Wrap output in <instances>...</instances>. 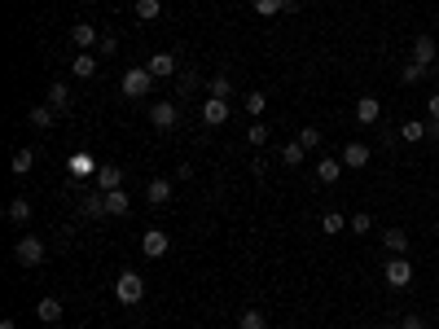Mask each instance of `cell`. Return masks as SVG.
I'll use <instances>...</instances> for the list:
<instances>
[{"instance_id": "cell-28", "label": "cell", "mask_w": 439, "mask_h": 329, "mask_svg": "<svg viewBox=\"0 0 439 329\" xmlns=\"http://www.w3.org/2000/svg\"><path fill=\"white\" fill-rule=\"evenodd\" d=\"M303 158H307V150L299 141H290V145H281V162L286 167H303Z\"/></svg>"}, {"instance_id": "cell-13", "label": "cell", "mask_w": 439, "mask_h": 329, "mask_svg": "<svg viewBox=\"0 0 439 329\" xmlns=\"http://www.w3.org/2000/svg\"><path fill=\"white\" fill-rule=\"evenodd\" d=\"M27 123H31V127H40V132H48V127L57 123V110L48 106V102H44V106H31V110H27Z\"/></svg>"}, {"instance_id": "cell-23", "label": "cell", "mask_w": 439, "mask_h": 329, "mask_svg": "<svg viewBox=\"0 0 439 329\" xmlns=\"http://www.w3.org/2000/svg\"><path fill=\"white\" fill-rule=\"evenodd\" d=\"M31 167H36V154H31V150H13L9 172H13V176H31Z\"/></svg>"}, {"instance_id": "cell-42", "label": "cell", "mask_w": 439, "mask_h": 329, "mask_svg": "<svg viewBox=\"0 0 439 329\" xmlns=\"http://www.w3.org/2000/svg\"><path fill=\"white\" fill-rule=\"evenodd\" d=\"M426 141H439V119H426Z\"/></svg>"}, {"instance_id": "cell-26", "label": "cell", "mask_w": 439, "mask_h": 329, "mask_svg": "<svg viewBox=\"0 0 439 329\" xmlns=\"http://www.w3.org/2000/svg\"><path fill=\"white\" fill-rule=\"evenodd\" d=\"M237 329H268V316H264L259 307H246V312L237 316Z\"/></svg>"}, {"instance_id": "cell-34", "label": "cell", "mask_w": 439, "mask_h": 329, "mask_svg": "<svg viewBox=\"0 0 439 329\" xmlns=\"http://www.w3.org/2000/svg\"><path fill=\"white\" fill-rule=\"evenodd\" d=\"M246 110H251V114H264V110H268V97H264V92H246Z\"/></svg>"}, {"instance_id": "cell-41", "label": "cell", "mask_w": 439, "mask_h": 329, "mask_svg": "<svg viewBox=\"0 0 439 329\" xmlns=\"http://www.w3.org/2000/svg\"><path fill=\"white\" fill-rule=\"evenodd\" d=\"M426 114H431V119H439V92L426 97Z\"/></svg>"}, {"instance_id": "cell-7", "label": "cell", "mask_w": 439, "mask_h": 329, "mask_svg": "<svg viewBox=\"0 0 439 329\" xmlns=\"http://www.w3.org/2000/svg\"><path fill=\"white\" fill-rule=\"evenodd\" d=\"M224 119H229V102H224V97H207V102H202V123L220 127Z\"/></svg>"}, {"instance_id": "cell-15", "label": "cell", "mask_w": 439, "mask_h": 329, "mask_svg": "<svg viewBox=\"0 0 439 329\" xmlns=\"http://www.w3.org/2000/svg\"><path fill=\"white\" fill-rule=\"evenodd\" d=\"M145 71H150L154 79H172L176 75V57L172 53H154L150 62H145Z\"/></svg>"}, {"instance_id": "cell-24", "label": "cell", "mask_w": 439, "mask_h": 329, "mask_svg": "<svg viewBox=\"0 0 439 329\" xmlns=\"http://www.w3.org/2000/svg\"><path fill=\"white\" fill-rule=\"evenodd\" d=\"M106 206H110V216H127V211H132V197H127L123 189H110L106 193Z\"/></svg>"}, {"instance_id": "cell-14", "label": "cell", "mask_w": 439, "mask_h": 329, "mask_svg": "<svg viewBox=\"0 0 439 329\" xmlns=\"http://www.w3.org/2000/svg\"><path fill=\"white\" fill-rule=\"evenodd\" d=\"M36 316H40L44 325H57V321H62V299H57V294H44V299L36 303Z\"/></svg>"}, {"instance_id": "cell-6", "label": "cell", "mask_w": 439, "mask_h": 329, "mask_svg": "<svg viewBox=\"0 0 439 329\" xmlns=\"http://www.w3.org/2000/svg\"><path fill=\"white\" fill-rule=\"evenodd\" d=\"M356 123H361V127L382 123V102H378V97H356Z\"/></svg>"}, {"instance_id": "cell-38", "label": "cell", "mask_w": 439, "mask_h": 329, "mask_svg": "<svg viewBox=\"0 0 439 329\" xmlns=\"http://www.w3.org/2000/svg\"><path fill=\"white\" fill-rule=\"evenodd\" d=\"M97 48H102V57H115L119 53V40L115 36H102V44H97Z\"/></svg>"}, {"instance_id": "cell-9", "label": "cell", "mask_w": 439, "mask_h": 329, "mask_svg": "<svg viewBox=\"0 0 439 329\" xmlns=\"http://www.w3.org/2000/svg\"><path fill=\"white\" fill-rule=\"evenodd\" d=\"M369 158H373V150L365 141H347L343 145V167H369Z\"/></svg>"}, {"instance_id": "cell-8", "label": "cell", "mask_w": 439, "mask_h": 329, "mask_svg": "<svg viewBox=\"0 0 439 329\" xmlns=\"http://www.w3.org/2000/svg\"><path fill=\"white\" fill-rule=\"evenodd\" d=\"M167 233H162V228H150V233H145L141 237V251H145V259H162V255H167Z\"/></svg>"}, {"instance_id": "cell-20", "label": "cell", "mask_w": 439, "mask_h": 329, "mask_svg": "<svg viewBox=\"0 0 439 329\" xmlns=\"http://www.w3.org/2000/svg\"><path fill=\"white\" fill-rule=\"evenodd\" d=\"M338 176H343V158H321L316 162V180L321 185H334Z\"/></svg>"}, {"instance_id": "cell-10", "label": "cell", "mask_w": 439, "mask_h": 329, "mask_svg": "<svg viewBox=\"0 0 439 329\" xmlns=\"http://www.w3.org/2000/svg\"><path fill=\"white\" fill-rule=\"evenodd\" d=\"M145 202H150V206H167L172 202V180L167 176L150 180V185H145Z\"/></svg>"}, {"instance_id": "cell-33", "label": "cell", "mask_w": 439, "mask_h": 329, "mask_svg": "<svg viewBox=\"0 0 439 329\" xmlns=\"http://www.w3.org/2000/svg\"><path fill=\"white\" fill-rule=\"evenodd\" d=\"M295 141L303 145V150H316V145H321V132H316V127H303V132H299Z\"/></svg>"}, {"instance_id": "cell-11", "label": "cell", "mask_w": 439, "mask_h": 329, "mask_svg": "<svg viewBox=\"0 0 439 329\" xmlns=\"http://www.w3.org/2000/svg\"><path fill=\"white\" fill-rule=\"evenodd\" d=\"M110 189H123V167H115V162L97 167V193H110Z\"/></svg>"}, {"instance_id": "cell-12", "label": "cell", "mask_w": 439, "mask_h": 329, "mask_svg": "<svg viewBox=\"0 0 439 329\" xmlns=\"http://www.w3.org/2000/svg\"><path fill=\"white\" fill-rule=\"evenodd\" d=\"M435 57H439V44H435V36H417V40H413V62H421V66H435Z\"/></svg>"}, {"instance_id": "cell-18", "label": "cell", "mask_w": 439, "mask_h": 329, "mask_svg": "<svg viewBox=\"0 0 439 329\" xmlns=\"http://www.w3.org/2000/svg\"><path fill=\"white\" fill-rule=\"evenodd\" d=\"M71 71H75L79 79H92V75H97V57L88 53V48H79V53L71 57Z\"/></svg>"}, {"instance_id": "cell-4", "label": "cell", "mask_w": 439, "mask_h": 329, "mask_svg": "<svg viewBox=\"0 0 439 329\" xmlns=\"http://www.w3.org/2000/svg\"><path fill=\"white\" fill-rule=\"evenodd\" d=\"M150 88H154V75L145 71V66L123 71V97H150Z\"/></svg>"}, {"instance_id": "cell-22", "label": "cell", "mask_w": 439, "mask_h": 329, "mask_svg": "<svg viewBox=\"0 0 439 329\" xmlns=\"http://www.w3.org/2000/svg\"><path fill=\"white\" fill-rule=\"evenodd\" d=\"M5 216H9V224H27L31 220V202H27V197H9Z\"/></svg>"}, {"instance_id": "cell-35", "label": "cell", "mask_w": 439, "mask_h": 329, "mask_svg": "<svg viewBox=\"0 0 439 329\" xmlns=\"http://www.w3.org/2000/svg\"><path fill=\"white\" fill-rule=\"evenodd\" d=\"M246 141H251V145H268V127H264V123H251V127H246Z\"/></svg>"}, {"instance_id": "cell-30", "label": "cell", "mask_w": 439, "mask_h": 329, "mask_svg": "<svg viewBox=\"0 0 439 329\" xmlns=\"http://www.w3.org/2000/svg\"><path fill=\"white\" fill-rule=\"evenodd\" d=\"M400 141H409V145H417V141H426V123L421 119H409L400 127Z\"/></svg>"}, {"instance_id": "cell-32", "label": "cell", "mask_w": 439, "mask_h": 329, "mask_svg": "<svg viewBox=\"0 0 439 329\" xmlns=\"http://www.w3.org/2000/svg\"><path fill=\"white\" fill-rule=\"evenodd\" d=\"M321 233H343V211H325V216H321Z\"/></svg>"}, {"instance_id": "cell-25", "label": "cell", "mask_w": 439, "mask_h": 329, "mask_svg": "<svg viewBox=\"0 0 439 329\" xmlns=\"http://www.w3.org/2000/svg\"><path fill=\"white\" fill-rule=\"evenodd\" d=\"M132 13L141 22H154L158 13H162V0H132Z\"/></svg>"}, {"instance_id": "cell-44", "label": "cell", "mask_w": 439, "mask_h": 329, "mask_svg": "<svg viewBox=\"0 0 439 329\" xmlns=\"http://www.w3.org/2000/svg\"><path fill=\"white\" fill-rule=\"evenodd\" d=\"M382 329H400V325H382Z\"/></svg>"}, {"instance_id": "cell-36", "label": "cell", "mask_w": 439, "mask_h": 329, "mask_svg": "<svg viewBox=\"0 0 439 329\" xmlns=\"http://www.w3.org/2000/svg\"><path fill=\"white\" fill-rule=\"evenodd\" d=\"M347 228H351V233H369V228H373V220L361 211V216H351V220H347Z\"/></svg>"}, {"instance_id": "cell-1", "label": "cell", "mask_w": 439, "mask_h": 329, "mask_svg": "<svg viewBox=\"0 0 439 329\" xmlns=\"http://www.w3.org/2000/svg\"><path fill=\"white\" fill-rule=\"evenodd\" d=\"M115 299H119L123 307H137V303L145 299V276L132 272V268L119 272V276H115Z\"/></svg>"}, {"instance_id": "cell-17", "label": "cell", "mask_w": 439, "mask_h": 329, "mask_svg": "<svg viewBox=\"0 0 439 329\" xmlns=\"http://www.w3.org/2000/svg\"><path fill=\"white\" fill-rule=\"evenodd\" d=\"M71 40H75V48H92V44H102V36H97V27H92V22H75V27H71Z\"/></svg>"}, {"instance_id": "cell-40", "label": "cell", "mask_w": 439, "mask_h": 329, "mask_svg": "<svg viewBox=\"0 0 439 329\" xmlns=\"http://www.w3.org/2000/svg\"><path fill=\"white\" fill-rule=\"evenodd\" d=\"M193 84H198V75H193V71H185V75H181V84H176V88H181V92H189Z\"/></svg>"}, {"instance_id": "cell-3", "label": "cell", "mask_w": 439, "mask_h": 329, "mask_svg": "<svg viewBox=\"0 0 439 329\" xmlns=\"http://www.w3.org/2000/svg\"><path fill=\"white\" fill-rule=\"evenodd\" d=\"M44 237H18V241H13V259H18L22 263V268H40V263H44Z\"/></svg>"}, {"instance_id": "cell-29", "label": "cell", "mask_w": 439, "mask_h": 329, "mask_svg": "<svg viewBox=\"0 0 439 329\" xmlns=\"http://www.w3.org/2000/svg\"><path fill=\"white\" fill-rule=\"evenodd\" d=\"M251 9L259 18H277V13H286V0H251Z\"/></svg>"}, {"instance_id": "cell-31", "label": "cell", "mask_w": 439, "mask_h": 329, "mask_svg": "<svg viewBox=\"0 0 439 329\" xmlns=\"http://www.w3.org/2000/svg\"><path fill=\"white\" fill-rule=\"evenodd\" d=\"M207 97H224V102H229V97H233V79H229V75H216V79L207 84Z\"/></svg>"}, {"instance_id": "cell-39", "label": "cell", "mask_w": 439, "mask_h": 329, "mask_svg": "<svg viewBox=\"0 0 439 329\" xmlns=\"http://www.w3.org/2000/svg\"><path fill=\"white\" fill-rule=\"evenodd\" d=\"M71 172H75V176H88V172H97V167H92L88 158H75V162H71Z\"/></svg>"}, {"instance_id": "cell-43", "label": "cell", "mask_w": 439, "mask_h": 329, "mask_svg": "<svg viewBox=\"0 0 439 329\" xmlns=\"http://www.w3.org/2000/svg\"><path fill=\"white\" fill-rule=\"evenodd\" d=\"M0 329H18V321H0Z\"/></svg>"}, {"instance_id": "cell-27", "label": "cell", "mask_w": 439, "mask_h": 329, "mask_svg": "<svg viewBox=\"0 0 439 329\" xmlns=\"http://www.w3.org/2000/svg\"><path fill=\"white\" fill-rule=\"evenodd\" d=\"M431 75V66H421V62H404V71H400V79H404V84H421V79H426Z\"/></svg>"}, {"instance_id": "cell-21", "label": "cell", "mask_w": 439, "mask_h": 329, "mask_svg": "<svg viewBox=\"0 0 439 329\" xmlns=\"http://www.w3.org/2000/svg\"><path fill=\"white\" fill-rule=\"evenodd\" d=\"M48 106H53L57 114H67L71 110V88L67 84H48Z\"/></svg>"}, {"instance_id": "cell-19", "label": "cell", "mask_w": 439, "mask_h": 329, "mask_svg": "<svg viewBox=\"0 0 439 329\" xmlns=\"http://www.w3.org/2000/svg\"><path fill=\"white\" fill-rule=\"evenodd\" d=\"M79 216H88V220H102V216H110L106 193H88V197H84V206H79Z\"/></svg>"}, {"instance_id": "cell-37", "label": "cell", "mask_w": 439, "mask_h": 329, "mask_svg": "<svg viewBox=\"0 0 439 329\" xmlns=\"http://www.w3.org/2000/svg\"><path fill=\"white\" fill-rule=\"evenodd\" d=\"M400 329H431V325H426V316H417V312H409V316L400 321Z\"/></svg>"}, {"instance_id": "cell-16", "label": "cell", "mask_w": 439, "mask_h": 329, "mask_svg": "<svg viewBox=\"0 0 439 329\" xmlns=\"http://www.w3.org/2000/svg\"><path fill=\"white\" fill-rule=\"evenodd\" d=\"M382 246H386V255H409V233H404V228H386L382 233Z\"/></svg>"}, {"instance_id": "cell-5", "label": "cell", "mask_w": 439, "mask_h": 329, "mask_svg": "<svg viewBox=\"0 0 439 329\" xmlns=\"http://www.w3.org/2000/svg\"><path fill=\"white\" fill-rule=\"evenodd\" d=\"M150 123H154L158 132H172L176 123H181V110H176V102H154V106H150Z\"/></svg>"}, {"instance_id": "cell-2", "label": "cell", "mask_w": 439, "mask_h": 329, "mask_svg": "<svg viewBox=\"0 0 439 329\" xmlns=\"http://www.w3.org/2000/svg\"><path fill=\"white\" fill-rule=\"evenodd\" d=\"M382 281L391 286V290H409L413 286V259L409 255H391L382 263Z\"/></svg>"}]
</instances>
